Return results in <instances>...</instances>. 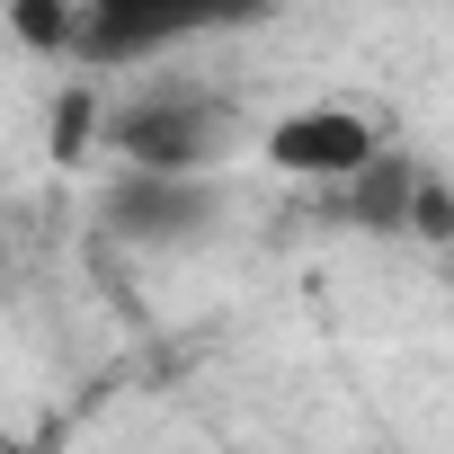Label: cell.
<instances>
[{
  "mask_svg": "<svg viewBox=\"0 0 454 454\" xmlns=\"http://www.w3.org/2000/svg\"><path fill=\"white\" fill-rule=\"evenodd\" d=\"M196 36V19L187 10H81V45H72V63L81 72H143L152 54H169V45H187Z\"/></svg>",
  "mask_w": 454,
  "mask_h": 454,
  "instance_id": "4",
  "label": "cell"
},
{
  "mask_svg": "<svg viewBox=\"0 0 454 454\" xmlns=\"http://www.w3.org/2000/svg\"><path fill=\"white\" fill-rule=\"evenodd\" d=\"M268 160L286 178H321V187H356L374 160H383V134L356 116V107H294L268 125Z\"/></svg>",
  "mask_w": 454,
  "mask_h": 454,
  "instance_id": "2",
  "label": "cell"
},
{
  "mask_svg": "<svg viewBox=\"0 0 454 454\" xmlns=\"http://www.w3.org/2000/svg\"><path fill=\"white\" fill-rule=\"evenodd\" d=\"M107 232L125 250H187V241L214 232V187L205 178H143V169H125L107 187Z\"/></svg>",
  "mask_w": 454,
  "mask_h": 454,
  "instance_id": "3",
  "label": "cell"
},
{
  "mask_svg": "<svg viewBox=\"0 0 454 454\" xmlns=\"http://www.w3.org/2000/svg\"><path fill=\"white\" fill-rule=\"evenodd\" d=\"M410 232H427V241H445V232H454V196H445L427 169H419V196H410Z\"/></svg>",
  "mask_w": 454,
  "mask_h": 454,
  "instance_id": "6",
  "label": "cell"
},
{
  "mask_svg": "<svg viewBox=\"0 0 454 454\" xmlns=\"http://www.w3.org/2000/svg\"><path fill=\"white\" fill-rule=\"evenodd\" d=\"M98 143L143 178H205L232 152V98L205 90V81H178V72H152L125 98H107Z\"/></svg>",
  "mask_w": 454,
  "mask_h": 454,
  "instance_id": "1",
  "label": "cell"
},
{
  "mask_svg": "<svg viewBox=\"0 0 454 454\" xmlns=\"http://www.w3.org/2000/svg\"><path fill=\"white\" fill-rule=\"evenodd\" d=\"M10 27H19L27 45H45V54H72V45H81V10H19Z\"/></svg>",
  "mask_w": 454,
  "mask_h": 454,
  "instance_id": "5",
  "label": "cell"
}]
</instances>
